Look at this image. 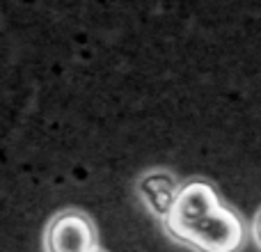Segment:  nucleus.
Masks as SVG:
<instances>
[{
	"instance_id": "obj_6",
	"label": "nucleus",
	"mask_w": 261,
	"mask_h": 252,
	"mask_svg": "<svg viewBox=\"0 0 261 252\" xmlns=\"http://www.w3.org/2000/svg\"><path fill=\"white\" fill-rule=\"evenodd\" d=\"M94 252H101V250H94Z\"/></svg>"
},
{
	"instance_id": "obj_3",
	"label": "nucleus",
	"mask_w": 261,
	"mask_h": 252,
	"mask_svg": "<svg viewBox=\"0 0 261 252\" xmlns=\"http://www.w3.org/2000/svg\"><path fill=\"white\" fill-rule=\"evenodd\" d=\"M99 250L96 227L87 213L64 209L44 230V252H94Z\"/></svg>"
},
{
	"instance_id": "obj_2",
	"label": "nucleus",
	"mask_w": 261,
	"mask_h": 252,
	"mask_svg": "<svg viewBox=\"0 0 261 252\" xmlns=\"http://www.w3.org/2000/svg\"><path fill=\"white\" fill-rule=\"evenodd\" d=\"M179 243L195 252H241L245 245V227L239 211L222 204L193 227Z\"/></svg>"
},
{
	"instance_id": "obj_1",
	"label": "nucleus",
	"mask_w": 261,
	"mask_h": 252,
	"mask_svg": "<svg viewBox=\"0 0 261 252\" xmlns=\"http://www.w3.org/2000/svg\"><path fill=\"white\" fill-rule=\"evenodd\" d=\"M220 207L222 199L218 190L213 188V184H208L206 179L184 181L170 213L163 220V227L174 241H181L197 222H202L204 218L211 216Z\"/></svg>"
},
{
	"instance_id": "obj_4",
	"label": "nucleus",
	"mask_w": 261,
	"mask_h": 252,
	"mask_svg": "<svg viewBox=\"0 0 261 252\" xmlns=\"http://www.w3.org/2000/svg\"><path fill=\"white\" fill-rule=\"evenodd\" d=\"M135 188H138V195L144 202V207H147L158 220H165L172 204H174V199H176V193H179L181 184L172 172L151 170L140 177Z\"/></svg>"
},
{
	"instance_id": "obj_5",
	"label": "nucleus",
	"mask_w": 261,
	"mask_h": 252,
	"mask_svg": "<svg viewBox=\"0 0 261 252\" xmlns=\"http://www.w3.org/2000/svg\"><path fill=\"white\" fill-rule=\"evenodd\" d=\"M252 239L261 250V209L257 211V216H254V220H252Z\"/></svg>"
}]
</instances>
